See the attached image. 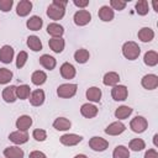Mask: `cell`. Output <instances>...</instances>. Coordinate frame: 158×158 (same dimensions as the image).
<instances>
[{"mask_svg":"<svg viewBox=\"0 0 158 158\" xmlns=\"http://www.w3.org/2000/svg\"><path fill=\"white\" fill-rule=\"evenodd\" d=\"M141 53V48L139 46L133 42V41H128V42H125L123 46H122V54L125 58H127L128 60H135L138 58Z\"/></svg>","mask_w":158,"mask_h":158,"instance_id":"1","label":"cell"},{"mask_svg":"<svg viewBox=\"0 0 158 158\" xmlns=\"http://www.w3.org/2000/svg\"><path fill=\"white\" fill-rule=\"evenodd\" d=\"M77 89H78L77 84H70V83L60 84L57 88V95L59 98H63V99H69V98H73L77 94Z\"/></svg>","mask_w":158,"mask_h":158,"instance_id":"2","label":"cell"},{"mask_svg":"<svg viewBox=\"0 0 158 158\" xmlns=\"http://www.w3.org/2000/svg\"><path fill=\"white\" fill-rule=\"evenodd\" d=\"M147 126H148V122H147V120H146L143 116H136V117L132 118L131 122H130L131 130H132L133 132H136V133H142V132H144L146 128H147Z\"/></svg>","mask_w":158,"mask_h":158,"instance_id":"3","label":"cell"},{"mask_svg":"<svg viewBox=\"0 0 158 158\" xmlns=\"http://www.w3.org/2000/svg\"><path fill=\"white\" fill-rule=\"evenodd\" d=\"M89 147L95 152H102L109 147V142L102 137L94 136L89 139Z\"/></svg>","mask_w":158,"mask_h":158,"instance_id":"4","label":"cell"},{"mask_svg":"<svg viewBox=\"0 0 158 158\" xmlns=\"http://www.w3.org/2000/svg\"><path fill=\"white\" fill-rule=\"evenodd\" d=\"M64 14H65V9L58 6V5L53 4V2L47 7V16L49 19H52V20H56V21L60 20V19H63Z\"/></svg>","mask_w":158,"mask_h":158,"instance_id":"5","label":"cell"},{"mask_svg":"<svg viewBox=\"0 0 158 158\" xmlns=\"http://www.w3.org/2000/svg\"><path fill=\"white\" fill-rule=\"evenodd\" d=\"M74 23L78 26H85L91 21V14L88 10H79L74 14Z\"/></svg>","mask_w":158,"mask_h":158,"instance_id":"6","label":"cell"},{"mask_svg":"<svg viewBox=\"0 0 158 158\" xmlns=\"http://www.w3.org/2000/svg\"><path fill=\"white\" fill-rule=\"evenodd\" d=\"M127 95H128V90L125 85H115L112 89H111V96L114 100L116 101H123L127 99Z\"/></svg>","mask_w":158,"mask_h":158,"instance_id":"7","label":"cell"},{"mask_svg":"<svg viewBox=\"0 0 158 158\" xmlns=\"http://www.w3.org/2000/svg\"><path fill=\"white\" fill-rule=\"evenodd\" d=\"M59 141H60L62 144L70 147V146H75L79 142H81L83 141V137L79 136V135H75V133H65V135H63V136L59 137Z\"/></svg>","mask_w":158,"mask_h":158,"instance_id":"8","label":"cell"},{"mask_svg":"<svg viewBox=\"0 0 158 158\" xmlns=\"http://www.w3.org/2000/svg\"><path fill=\"white\" fill-rule=\"evenodd\" d=\"M141 84L144 89L147 90H153L158 86V77L156 74H146L142 80H141Z\"/></svg>","mask_w":158,"mask_h":158,"instance_id":"9","label":"cell"},{"mask_svg":"<svg viewBox=\"0 0 158 158\" xmlns=\"http://www.w3.org/2000/svg\"><path fill=\"white\" fill-rule=\"evenodd\" d=\"M125 130H126V126L121 121H115L105 128V133H107L110 136H117V135H121Z\"/></svg>","mask_w":158,"mask_h":158,"instance_id":"10","label":"cell"},{"mask_svg":"<svg viewBox=\"0 0 158 158\" xmlns=\"http://www.w3.org/2000/svg\"><path fill=\"white\" fill-rule=\"evenodd\" d=\"M14 58V48L9 44H5L0 48V62L9 64L12 62Z\"/></svg>","mask_w":158,"mask_h":158,"instance_id":"11","label":"cell"},{"mask_svg":"<svg viewBox=\"0 0 158 158\" xmlns=\"http://www.w3.org/2000/svg\"><path fill=\"white\" fill-rule=\"evenodd\" d=\"M9 139L15 144H22L28 141V133L26 131H15L9 135Z\"/></svg>","mask_w":158,"mask_h":158,"instance_id":"12","label":"cell"},{"mask_svg":"<svg viewBox=\"0 0 158 158\" xmlns=\"http://www.w3.org/2000/svg\"><path fill=\"white\" fill-rule=\"evenodd\" d=\"M32 10V2L30 0H21L16 6V14L21 17L27 16Z\"/></svg>","mask_w":158,"mask_h":158,"instance_id":"13","label":"cell"},{"mask_svg":"<svg viewBox=\"0 0 158 158\" xmlns=\"http://www.w3.org/2000/svg\"><path fill=\"white\" fill-rule=\"evenodd\" d=\"M48 46L49 48L54 52V53H62L63 49H64V46H65V42L62 37H52L49 41H48Z\"/></svg>","mask_w":158,"mask_h":158,"instance_id":"14","label":"cell"},{"mask_svg":"<svg viewBox=\"0 0 158 158\" xmlns=\"http://www.w3.org/2000/svg\"><path fill=\"white\" fill-rule=\"evenodd\" d=\"M30 102L32 106H41L44 102V91L42 89H36L30 95Z\"/></svg>","mask_w":158,"mask_h":158,"instance_id":"15","label":"cell"},{"mask_svg":"<svg viewBox=\"0 0 158 158\" xmlns=\"http://www.w3.org/2000/svg\"><path fill=\"white\" fill-rule=\"evenodd\" d=\"M98 107L95 106V105H93V104H89V102H86V104H83L81 105V107H80V114L84 116V117H86V118H93V117H95L96 115H98Z\"/></svg>","mask_w":158,"mask_h":158,"instance_id":"16","label":"cell"},{"mask_svg":"<svg viewBox=\"0 0 158 158\" xmlns=\"http://www.w3.org/2000/svg\"><path fill=\"white\" fill-rule=\"evenodd\" d=\"M75 73H77V70H75L73 64L65 62V63H63L60 65V75L64 79H73L75 77Z\"/></svg>","mask_w":158,"mask_h":158,"instance_id":"17","label":"cell"},{"mask_svg":"<svg viewBox=\"0 0 158 158\" xmlns=\"http://www.w3.org/2000/svg\"><path fill=\"white\" fill-rule=\"evenodd\" d=\"M23 151L22 148L17 146H10L4 149V156L6 158H23Z\"/></svg>","mask_w":158,"mask_h":158,"instance_id":"18","label":"cell"},{"mask_svg":"<svg viewBox=\"0 0 158 158\" xmlns=\"http://www.w3.org/2000/svg\"><path fill=\"white\" fill-rule=\"evenodd\" d=\"M32 125V118L28 115H22L16 120V127L19 131H27Z\"/></svg>","mask_w":158,"mask_h":158,"instance_id":"19","label":"cell"},{"mask_svg":"<svg viewBox=\"0 0 158 158\" xmlns=\"http://www.w3.org/2000/svg\"><path fill=\"white\" fill-rule=\"evenodd\" d=\"M114 16H115L114 10H112L110 6L104 5V6H101V7L99 9V17H100L101 21L109 22V21H111V20L114 19Z\"/></svg>","mask_w":158,"mask_h":158,"instance_id":"20","label":"cell"},{"mask_svg":"<svg viewBox=\"0 0 158 158\" xmlns=\"http://www.w3.org/2000/svg\"><path fill=\"white\" fill-rule=\"evenodd\" d=\"M120 81V75L116 73V72H109L104 75V79H102V83L104 85L106 86H115L117 85Z\"/></svg>","mask_w":158,"mask_h":158,"instance_id":"21","label":"cell"},{"mask_svg":"<svg viewBox=\"0 0 158 158\" xmlns=\"http://www.w3.org/2000/svg\"><path fill=\"white\" fill-rule=\"evenodd\" d=\"M2 99L6 102H14L17 99V96H16V86L15 85L6 86L2 90Z\"/></svg>","mask_w":158,"mask_h":158,"instance_id":"22","label":"cell"},{"mask_svg":"<svg viewBox=\"0 0 158 158\" xmlns=\"http://www.w3.org/2000/svg\"><path fill=\"white\" fill-rule=\"evenodd\" d=\"M137 36L142 42H151L154 38V31L151 27H142L138 31Z\"/></svg>","mask_w":158,"mask_h":158,"instance_id":"23","label":"cell"},{"mask_svg":"<svg viewBox=\"0 0 158 158\" xmlns=\"http://www.w3.org/2000/svg\"><path fill=\"white\" fill-rule=\"evenodd\" d=\"M40 64H41L43 68H46V69H48V70H52V69H54L57 62H56V58H53L52 56H49V54H43V56L40 57Z\"/></svg>","mask_w":158,"mask_h":158,"instance_id":"24","label":"cell"},{"mask_svg":"<svg viewBox=\"0 0 158 158\" xmlns=\"http://www.w3.org/2000/svg\"><path fill=\"white\" fill-rule=\"evenodd\" d=\"M42 25H43V20L40 17V16H31L27 22H26V26L28 30H32V31H38L42 28Z\"/></svg>","mask_w":158,"mask_h":158,"instance_id":"25","label":"cell"},{"mask_svg":"<svg viewBox=\"0 0 158 158\" xmlns=\"http://www.w3.org/2000/svg\"><path fill=\"white\" fill-rule=\"evenodd\" d=\"M86 95V99L89 101H93V102H99L100 99H101V90L98 88V86H91L86 90L85 93Z\"/></svg>","mask_w":158,"mask_h":158,"instance_id":"26","label":"cell"},{"mask_svg":"<svg viewBox=\"0 0 158 158\" xmlns=\"http://www.w3.org/2000/svg\"><path fill=\"white\" fill-rule=\"evenodd\" d=\"M143 62L148 67H154L158 64V53L156 51H148L144 53Z\"/></svg>","mask_w":158,"mask_h":158,"instance_id":"27","label":"cell"},{"mask_svg":"<svg viewBox=\"0 0 158 158\" xmlns=\"http://www.w3.org/2000/svg\"><path fill=\"white\" fill-rule=\"evenodd\" d=\"M70 126H72V122L65 117H58L53 122V127L57 131H67L70 128Z\"/></svg>","mask_w":158,"mask_h":158,"instance_id":"28","label":"cell"},{"mask_svg":"<svg viewBox=\"0 0 158 158\" xmlns=\"http://www.w3.org/2000/svg\"><path fill=\"white\" fill-rule=\"evenodd\" d=\"M47 32L52 36V37H62V35L64 33V28L62 25L52 22L47 26Z\"/></svg>","mask_w":158,"mask_h":158,"instance_id":"29","label":"cell"},{"mask_svg":"<svg viewBox=\"0 0 158 158\" xmlns=\"http://www.w3.org/2000/svg\"><path fill=\"white\" fill-rule=\"evenodd\" d=\"M27 46L33 52H38L42 49V42H41L40 37H37V36H28L27 37Z\"/></svg>","mask_w":158,"mask_h":158,"instance_id":"30","label":"cell"},{"mask_svg":"<svg viewBox=\"0 0 158 158\" xmlns=\"http://www.w3.org/2000/svg\"><path fill=\"white\" fill-rule=\"evenodd\" d=\"M46 80H47V74L43 70H36L31 75V81L35 85H42L46 83Z\"/></svg>","mask_w":158,"mask_h":158,"instance_id":"31","label":"cell"},{"mask_svg":"<svg viewBox=\"0 0 158 158\" xmlns=\"http://www.w3.org/2000/svg\"><path fill=\"white\" fill-rule=\"evenodd\" d=\"M132 111H133V110H132L130 106L122 105V106H120V107H117V109L115 110V117L118 118V120H125V118H127V117L132 114Z\"/></svg>","mask_w":158,"mask_h":158,"instance_id":"32","label":"cell"},{"mask_svg":"<svg viewBox=\"0 0 158 158\" xmlns=\"http://www.w3.org/2000/svg\"><path fill=\"white\" fill-rule=\"evenodd\" d=\"M89 57H90V53H89V51L85 49V48H80V49L75 51V53H74V59H75V62L80 63V64L86 63L88 59H89Z\"/></svg>","mask_w":158,"mask_h":158,"instance_id":"33","label":"cell"},{"mask_svg":"<svg viewBox=\"0 0 158 158\" xmlns=\"http://www.w3.org/2000/svg\"><path fill=\"white\" fill-rule=\"evenodd\" d=\"M30 95H31V89H30L28 85L22 84V85H20V86H16V96H17L19 99L25 100V99L30 98Z\"/></svg>","mask_w":158,"mask_h":158,"instance_id":"34","label":"cell"},{"mask_svg":"<svg viewBox=\"0 0 158 158\" xmlns=\"http://www.w3.org/2000/svg\"><path fill=\"white\" fill-rule=\"evenodd\" d=\"M135 7H136V12L141 16L147 15L148 11H149V5H148V1H146V0H138L136 2Z\"/></svg>","mask_w":158,"mask_h":158,"instance_id":"35","label":"cell"},{"mask_svg":"<svg viewBox=\"0 0 158 158\" xmlns=\"http://www.w3.org/2000/svg\"><path fill=\"white\" fill-rule=\"evenodd\" d=\"M114 158H130V151L125 146H117L112 152Z\"/></svg>","mask_w":158,"mask_h":158,"instance_id":"36","label":"cell"},{"mask_svg":"<svg viewBox=\"0 0 158 158\" xmlns=\"http://www.w3.org/2000/svg\"><path fill=\"white\" fill-rule=\"evenodd\" d=\"M128 147H130V149H132L135 152H138V151H142L143 148H146V143L142 138H133V139L130 141Z\"/></svg>","mask_w":158,"mask_h":158,"instance_id":"37","label":"cell"},{"mask_svg":"<svg viewBox=\"0 0 158 158\" xmlns=\"http://www.w3.org/2000/svg\"><path fill=\"white\" fill-rule=\"evenodd\" d=\"M12 79V72L7 68H0V84H7Z\"/></svg>","mask_w":158,"mask_h":158,"instance_id":"38","label":"cell"},{"mask_svg":"<svg viewBox=\"0 0 158 158\" xmlns=\"http://www.w3.org/2000/svg\"><path fill=\"white\" fill-rule=\"evenodd\" d=\"M27 53L25 52V51H21L19 54H17V58H16V67L20 69V68H22L25 64H26V62H27Z\"/></svg>","mask_w":158,"mask_h":158,"instance_id":"39","label":"cell"},{"mask_svg":"<svg viewBox=\"0 0 158 158\" xmlns=\"http://www.w3.org/2000/svg\"><path fill=\"white\" fill-rule=\"evenodd\" d=\"M32 136H33V138H35L36 141L42 142V141H44V139L47 138V132H46L44 130H42V128H36V130H33Z\"/></svg>","mask_w":158,"mask_h":158,"instance_id":"40","label":"cell"},{"mask_svg":"<svg viewBox=\"0 0 158 158\" xmlns=\"http://www.w3.org/2000/svg\"><path fill=\"white\" fill-rule=\"evenodd\" d=\"M126 1H123V0H111L110 1V5H111V9L112 10H118V11H121V10H123L125 7H126Z\"/></svg>","mask_w":158,"mask_h":158,"instance_id":"41","label":"cell"},{"mask_svg":"<svg viewBox=\"0 0 158 158\" xmlns=\"http://www.w3.org/2000/svg\"><path fill=\"white\" fill-rule=\"evenodd\" d=\"M14 5V1L12 0H0V10L2 12H7L11 10Z\"/></svg>","mask_w":158,"mask_h":158,"instance_id":"42","label":"cell"},{"mask_svg":"<svg viewBox=\"0 0 158 158\" xmlns=\"http://www.w3.org/2000/svg\"><path fill=\"white\" fill-rule=\"evenodd\" d=\"M30 158H47V156L41 151H32L30 153Z\"/></svg>","mask_w":158,"mask_h":158,"instance_id":"43","label":"cell"},{"mask_svg":"<svg viewBox=\"0 0 158 158\" xmlns=\"http://www.w3.org/2000/svg\"><path fill=\"white\" fill-rule=\"evenodd\" d=\"M73 2H74L75 6L81 7V9H84V7H86L89 5V0H74Z\"/></svg>","mask_w":158,"mask_h":158,"instance_id":"44","label":"cell"},{"mask_svg":"<svg viewBox=\"0 0 158 158\" xmlns=\"http://www.w3.org/2000/svg\"><path fill=\"white\" fill-rule=\"evenodd\" d=\"M144 158H158V153L156 149H148L144 153Z\"/></svg>","mask_w":158,"mask_h":158,"instance_id":"45","label":"cell"},{"mask_svg":"<svg viewBox=\"0 0 158 158\" xmlns=\"http://www.w3.org/2000/svg\"><path fill=\"white\" fill-rule=\"evenodd\" d=\"M53 4H56V5H58V6H60V7H64L65 9V6H67V1H59V0H53Z\"/></svg>","mask_w":158,"mask_h":158,"instance_id":"46","label":"cell"},{"mask_svg":"<svg viewBox=\"0 0 158 158\" xmlns=\"http://www.w3.org/2000/svg\"><path fill=\"white\" fill-rule=\"evenodd\" d=\"M152 5H153L154 11H157V12H158V5H157V1H153V2H152Z\"/></svg>","mask_w":158,"mask_h":158,"instance_id":"47","label":"cell"},{"mask_svg":"<svg viewBox=\"0 0 158 158\" xmlns=\"http://www.w3.org/2000/svg\"><path fill=\"white\" fill-rule=\"evenodd\" d=\"M74 158H88V157H86L85 154H77Z\"/></svg>","mask_w":158,"mask_h":158,"instance_id":"48","label":"cell"},{"mask_svg":"<svg viewBox=\"0 0 158 158\" xmlns=\"http://www.w3.org/2000/svg\"><path fill=\"white\" fill-rule=\"evenodd\" d=\"M157 138H158V135H154V137H153V143H154V146H157Z\"/></svg>","mask_w":158,"mask_h":158,"instance_id":"49","label":"cell"}]
</instances>
